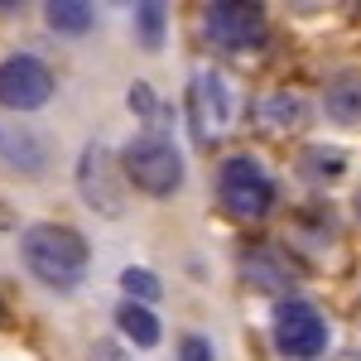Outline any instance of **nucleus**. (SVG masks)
Instances as JSON below:
<instances>
[{"instance_id":"nucleus-10","label":"nucleus","mask_w":361,"mask_h":361,"mask_svg":"<svg viewBox=\"0 0 361 361\" xmlns=\"http://www.w3.org/2000/svg\"><path fill=\"white\" fill-rule=\"evenodd\" d=\"M323 111L333 126H361V73H333L328 78Z\"/></svg>"},{"instance_id":"nucleus-22","label":"nucleus","mask_w":361,"mask_h":361,"mask_svg":"<svg viewBox=\"0 0 361 361\" xmlns=\"http://www.w3.org/2000/svg\"><path fill=\"white\" fill-rule=\"evenodd\" d=\"M0 318H5V304H0Z\"/></svg>"},{"instance_id":"nucleus-18","label":"nucleus","mask_w":361,"mask_h":361,"mask_svg":"<svg viewBox=\"0 0 361 361\" xmlns=\"http://www.w3.org/2000/svg\"><path fill=\"white\" fill-rule=\"evenodd\" d=\"M178 361H217V352H212V342L202 333H188V337H178Z\"/></svg>"},{"instance_id":"nucleus-1","label":"nucleus","mask_w":361,"mask_h":361,"mask_svg":"<svg viewBox=\"0 0 361 361\" xmlns=\"http://www.w3.org/2000/svg\"><path fill=\"white\" fill-rule=\"evenodd\" d=\"M20 260H25V270L39 279V284H49V289H58V294H68V289L82 284L92 250H87L82 231H73V226L34 222V226L20 231Z\"/></svg>"},{"instance_id":"nucleus-11","label":"nucleus","mask_w":361,"mask_h":361,"mask_svg":"<svg viewBox=\"0 0 361 361\" xmlns=\"http://www.w3.org/2000/svg\"><path fill=\"white\" fill-rule=\"evenodd\" d=\"M116 328H121V337H126L130 347H140V352L159 347V337H164L159 318H154V308H149V304H130V299L116 308Z\"/></svg>"},{"instance_id":"nucleus-20","label":"nucleus","mask_w":361,"mask_h":361,"mask_svg":"<svg viewBox=\"0 0 361 361\" xmlns=\"http://www.w3.org/2000/svg\"><path fill=\"white\" fill-rule=\"evenodd\" d=\"M352 212H357V222H361V193H357V197H352Z\"/></svg>"},{"instance_id":"nucleus-12","label":"nucleus","mask_w":361,"mask_h":361,"mask_svg":"<svg viewBox=\"0 0 361 361\" xmlns=\"http://www.w3.org/2000/svg\"><path fill=\"white\" fill-rule=\"evenodd\" d=\"M260 116H265V126H275V130H299L308 121V102L299 92H289V87H275V92L265 97Z\"/></svg>"},{"instance_id":"nucleus-3","label":"nucleus","mask_w":361,"mask_h":361,"mask_svg":"<svg viewBox=\"0 0 361 361\" xmlns=\"http://www.w3.org/2000/svg\"><path fill=\"white\" fill-rule=\"evenodd\" d=\"M217 193H222L231 217L260 222V217L275 207V178H270V169L260 164L255 154H231V159L217 169Z\"/></svg>"},{"instance_id":"nucleus-9","label":"nucleus","mask_w":361,"mask_h":361,"mask_svg":"<svg viewBox=\"0 0 361 361\" xmlns=\"http://www.w3.org/2000/svg\"><path fill=\"white\" fill-rule=\"evenodd\" d=\"M49 164H54V140L39 126L0 121V169L20 173V178H44Z\"/></svg>"},{"instance_id":"nucleus-17","label":"nucleus","mask_w":361,"mask_h":361,"mask_svg":"<svg viewBox=\"0 0 361 361\" xmlns=\"http://www.w3.org/2000/svg\"><path fill=\"white\" fill-rule=\"evenodd\" d=\"M164 5H135V34H140V44L154 54L159 44H164Z\"/></svg>"},{"instance_id":"nucleus-14","label":"nucleus","mask_w":361,"mask_h":361,"mask_svg":"<svg viewBox=\"0 0 361 361\" xmlns=\"http://www.w3.org/2000/svg\"><path fill=\"white\" fill-rule=\"evenodd\" d=\"M304 173L318 178V183L342 178V173H347V149H337V145H308L304 149Z\"/></svg>"},{"instance_id":"nucleus-16","label":"nucleus","mask_w":361,"mask_h":361,"mask_svg":"<svg viewBox=\"0 0 361 361\" xmlns=\"http://www.w3.org/2000/svg\"><path fill=\"white\" fill-rule=\"evenodd\" d=\"M246 275L255 279L260 289H275V294H284V299H289V284H294V279L284 275V265H275L270 255H250V260H246Z\"/></svg>"},{"instance_id":"nucleus-7","label":"nucleus","mask_w":361,"mask_h":361,"mask_svg":"<svg viewBox=\"0 0 361 361\" xmlns=\"http://www.w3.org/2000/svg\"><path fill=\"white\" fill-rule=\"evenodd\" d=\"M54 97V68L34 54H15L0 63V106L5 111H39Z\"/></svg>"},{"instance_id":"nucleus-2","label":"nucleus","mask_w":361,"mask_h":361,"mask_svg":"<svg viewBox=\"0 0 361 361\" xmlns=\"http://www.w3.org/2000/svg\"><path fill=\"white\" fill-rule=\"evenodd\" d=\"M121 169H126V183L149 197H173L183 188V154L159 130H145V135L130 140L121 149Z\"/></svg>"},{"instance_id":"nucleus-5","label":"nucleus","mask_w":361,"mask_h":361,"mask_svg":"<svg viewBox=\"0 0 361 361\" xmlns=\"http://www.w3.org/2000/svg\"><path fill=\"white\" fill-rule=\"evenodd\" d=\"M275 347L289 361H313L328 352V318L308 299H279L275 308Z\"/></svg>"},{"instance_id":"nucleus-8","label":"nucleus","mask_w":361,"mask_h":361,"mask_svg":"<svg viewBox=\"0 0 361 361\" xmlns=\"http://www.w3.org/2000/svg\"><path fill=\"white\" fill-rule=\"evenodd\" d=\"M202 29H207V39H212L217 49H231V54L255 49V44L265 39V5H250V0H217V5H207Z\"/></svg>"},{"instance_id":"nucleus-21","label":"nucleus","mask_w":361,"mask_h":361,"mask_svg":"<svg viewBox=\"0 0 361 361\" xmlns=\"http://www.w3.org/2000/svg\"><path fill=\"white\" fill-rule=\"evenodd\" d=\"M337 361H361V352H347V357H337Z\"/></svg>"},{"instance_id":"nucleus-4","label":"nucleus","mask_w":361,"mask_h":361,"mask_svg":"<svg viewBox=\"0 0 361 361\" xmlns=\"http://www.w3.org/2000/svg\"><path fill=\"white\" fill-rule=\"evenodd\" d=\"M126 169H121V154H111L106 140H92L78 159V193L87 197L92 212L102 217H121L126 212V188H121Z\"/></svg>"},{"instance_id":"nucleus-15","label":"nucleus","mask_w":361,"mask_h":361,"mask_svg":"<svg viewBox=\"0 0 361 361\" xmlns=\"http://www.w3.org/2000/svg\"><path fill=\"white\" fill-rule=\"evenodd\" d=\"M121 289H126L130 304H154L159 299V279H154V270H145V265H126L121 270Z\"/></svg>"},{"instance_id":"nucleus-6","label":"nucleus","mask_w":361,"mask_h":361,"mask_svg":"<svg viewBox=\"0 0 361 361\" xmlns=\"http://www.w3.org/2000/svg\"><path fill=\"white\" fill-rule=\"evenodd\" d=\"M188 126L197 145H217L231 130V87L207 68H197L188 82Z\"/></svg>"},{"instance_id":"nucleus-13","label":"nucleus","mask_w":361,"mask_h":361,"mask_svg":"<svg viewBox=\"0 0 361 361\" xmlns=\"http://www.w3.org/2000/svg\"><path fill=\"white\" fill-rule=\"evenodd\" d=\"M44 20L54 34H87L92 20H97V10L87 5V0H54L49 10H44Z\"/></svg>"},{"instance_id":"nucleus-19","label":"nucleus","mask_w":361,"mask_h":361,"mask_svg":"<svg viewBox=\"0 0 361 361\" xmlns=\"http://www.w3.org/2000/svg\"><path fill=\"white\" fill-rule=\"evenodd\" d=\"M130 111L154 116V92H149V82H135V87H130Z\"/></svg>"}]
</instances>
